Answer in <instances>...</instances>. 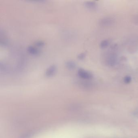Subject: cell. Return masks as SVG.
I'll use <instances>...</instances> for the list:
<instances>
[{
    "mask_svg": "<svg viewBox=\"0 0 138 138\" xmlns=\"http://www.w3.org/2000/svg\"><path fill=\"white\" fill-rule=\"evenodd\" d=\"M78 75L81 78L85 80H90L92 78V75L84 69H80L78 71Z\"/></svg>",
    "mask_w": 138,
    "mask_h": 138,
    "instance_id": "1",
    "label": "cell"
},
{
    "mask_svg": "<svg viewBox=\"0 0 138 138\" xmlns=\"http://www.w3.org/2000/svg\"><path fill=\"white\" fill-rule=\"evenodd\" d=\"M56 71V66L55 65L51 66L46 71V75L47 77H51L55 74Z\"/></svg>",
    "mask_w": 138,
    "mask_h": 138,
    "instance_id": "2",
    "label": "cell"
},
{
    "mask_svg": "<svg viewBox=\"0 0 138 138\" xmlns=\"http://www.w3.org/2000/svg\"><path fill=\"white\" fill-rule=\"evenodd\" d=\"M85 6L88 9L90 10H94L96 9V7H97L96 4L95 2L92 1H88L85 2Z\"/></svg>",
    "mask_w": 138,
    "mask_h": 138,
    "instance_id": "3",
    "label": "cell"
},
{
    "mask_svg": "<svg viewBox=\"0 0 138 138\" xmlns=\"http://www.w3.org/2000/svg\"><path fill=\"white\" fill-rule=\"evenodd\" d=\"M28 51L30 54L33 55H38L39 53V52L37 49L32 46L28 47Z\"/></svg>",
    "mask_w": 138,
    "mask_h": 138,
    "instance_id": "4",
    "label": "cell"
},
{
    "mask_svg": "<svg viewBox=\"0 0 138 138\" xmlns=\"http://www.w3.org/2000/svg\"><path fill=\"white\" fill-rule=\"evenodd\" d=\"M66 66L68 69H73L76 67V64L73 61H68L66 63Z\"/></svg>",
    "mask_w": 138,
    "mask_h": 138,
    "instance_id": "5",
    "label": "cell"
},
{
    "mask_svg": "<svg viewBox=\"0 0 138 138\" xmlns=\"http://www.w3.org/2000/svg\"><path fill=\"white\" fill-rule=\"evenodd\" d=\"M112 22L113 20L112 19H110V18H105V19L103 20L101 23L103 24L106 25H109Z\"/></svg>",
    "mask_w": 138,
    "mask_h": 138,
    "instance_id": "6",
    "label": "cell"
},
{
    "mask_svg": "<svg viewBox=\"0 0 138 138\" xmlns=\"http://www.w3.org/2000/svg\"><path fill=\"white\" fill-rule=\"evenodd\" d=\"M109 44V42L107 40H104L101 42L100 46L102 48H106Z\"/></svg>",
    "mask_w": 138,
    "mask_h": 138,
    "instance_id": "7",
    "label": "cell"
},
{
    "mask_svg": "<svg viewBox=\"0 0 138 138\" xmlns=\"http://www.w3.org/2000/svg\"><path fill=\"white\" fill-rule=\"evenodd\" d=\"M132 80V78L130 76H126L124 79V82L126 83H129L131 82Z\"/></svg>",
    "mask_w": 138,
    "mask_h": 138,
    "instance_id": "8",
    "label": "cell"
},
{
    "mask_svg": "<svg viewBox=\"0 0 138 138\" xmlns=\"http://www.w3.org/2000/svg\"><path fill=\"white\" fill-rule=\"evenodd\" d=\"M35 45L37 47H41L44 45V43L42 41H39L35 43Z\"/></svg>",
    "mask_w": 138,
    "mask_h": 138,
    "instance_id": "9",
    "label": "cell"
},
{
    "mask_svg": "<svg viewBox=\"0 0 138 138\" xmlns=\"http://www.w3.org/2000/svg\"><path fill=\"white\" fill-rule=\"evenodd\" d=\"M85 54L84 53H81L78 55V58L80 60H83L85 58Z\"/></svg>",
    "mask_w": 138,
    "mask_h": 138,
    "instance_id": "10",
    "label": "cell"
}]
</instances>
